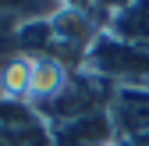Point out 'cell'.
Returning a JSON list of instances; mask_svg holds the SVG:
<instances>
[{"label":"cell","mask_w":149,"mask_h":146,"mask_svg":"<svg viewBox=\"0 0 149 146\" xmlns=\"http://www.w3.org/2000/svg\"><path fill=\"white\" fill-rule=\"evenodd\" d=\"M114 82H107L100 75H92V71H71L64 89L53 100H43L36 103V114L46 121V128L53 125H64V121H74V118H85V114H100L110 107L114 100Z\"/></svg>","instance_id":"1"},{"label":"cell","mask_w":149,"mask_h":146,"mask_svg":"<svg viewBox=\"0 0 149 146\" xmlns=\"http://www.w3.org/2000/svg\"><path fill=\"white\" fill-rule=\"evenodd\" d=\"M82 68L100 75V79H107V82H114V86H139V82L149 79V50L128 46V43H121V39L103 32L92 43Z\"/></svg>","instance_id":"2"},{"label":"cell","mask_w":149,"mask_h":146,"mask_svg":"<svg viewBox=\"0 0 149 146\" xmlns=\"http://www.w3.org/2000/svg\"><path fill=\"white\" fill-rule=\"evenodd\" d=\"M107 114H110V121H114L117 146L146 142L149 139V89L142 82L139 86H117Z\"/></svg>","instance_id":"3"},{"label":"cell","mask_w":149,"mask_h":146,"mask_svg":"<svg viewBox=\"0 0 149 146\" xmlns=\"http://www.w3.org/2000/svg\"><path fill=\"white\" fill-rule=\"evenodd\" d=\"M103 32L121 39V43H128V46L149 50V0H132L124 11H117L107 22Z\"/></svg>","instance_id":"4"},{"label":"cell","mask_w":149,"mask_h":146,"mask_svg":"<svg viewBox=\"0 0 149 146\" xmlns=\"http://www.w3.org/2000/svg\"><path fill=\"white\" fill-rule=\"evenodd\" d=\"M71 71L61 64V61H53V57H32V89H29V103H43V100H53L64 89Z\"/></svg>","instance_id":"5"},{"label":"cell","mask_w":149,"mask_h":146,"mask_svg":"<svg viewBox=\"0 0 149 146\" xmlns=\"http://www.w3.org/2000/svg\"><path fill=\"white\" fill-rule=\"evenodd\" d=\"M128 4H132V0H92V7H89V11L96 14V18H100V25L107 29V22H110L117 11H124Z\"/></svg>","instance_id":"6"},{"label":"cell","mask_w":149,"mask_h":146,"mask_svg":"<svg viewBox=\"0 0 149 146\" xmlns=\"http://www.w3.org/2000/svg\"><path fill=\"white\" fill-rule=\"evenodd\" d=\"M142 86H146V89H149V79H146V82H142Z\"/></svg>","instance_id":"7"}]
</instances>
